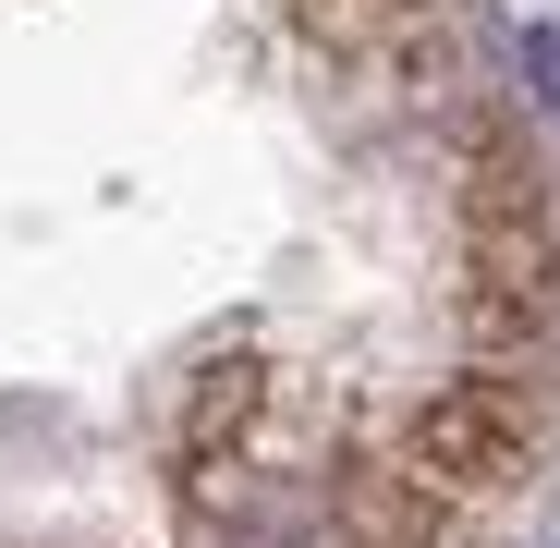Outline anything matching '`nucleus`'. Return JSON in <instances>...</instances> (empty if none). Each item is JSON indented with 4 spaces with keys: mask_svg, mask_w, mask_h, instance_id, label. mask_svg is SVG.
<instances>
[{
    "mask_svg": "<svg viewBox=\"0 0 560 548\" xmlns=\"http://www.w3.org/2000/svg\"><path fill=\"white\" fill-rule=\"evenodd\" d=\"M524 73H536V98H548V123H560V25H524Z\"/></svg>",
    "mask_w": 560,
    "mask_h": 548,
    "instance_id": "f257e3e1",
    "label": "nucleus"
}]
</instances>
